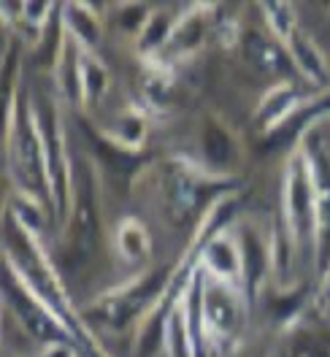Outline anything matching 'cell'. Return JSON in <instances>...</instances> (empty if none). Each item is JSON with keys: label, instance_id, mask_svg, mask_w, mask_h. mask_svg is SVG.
<instances>
[{"label": "cell", "instance_id": "6da1fadb", "mask_svg": "<svg viewBox=\"0 0 330 357\" xmlns=\"http://www.w3.org/2000/svg\"><path fill=\"white\" fill-rule=\"evenodd\" d=\"M308 206H311V190L308 181L301 171H295L290 176V195H287V208H290V220L295 227L306 225L308 220Z\"/></svg>", "mask_w": 330, "mask_h": 357}, {"label": "cell", "instance_id": "7a4b0ae2", "mask_svg": "<svg viewBox=\"0 0 330 357\" xmlns=\"http://www.w3.org/2000/svg\"><path fill=\"white\" fill-rule=\"evenodd\" d=\"M206 263L214 268L220 276L230 279L241 271V263H239V252L236 246L230 244L227 238H220V241H211L209 249H206Z\"/></svg>", "mask_w": 330, "mask_h": 357}, {"label": "cell", "instance_id": "3957f363", "mask_svg": "<svg viewBox=\"0 0 330 357\" xmlns=\"http://www.w3.org/2000/svg\"><path fill=\"white\" fill-rule=\"evenodd\" d=\"M117 244H119V252H122L125 260H138V257H144L147 249H149L147 233H144L135 222H125L122 227H119V238H117Z\"/></svg>", "mask_w": 330, "mask_h": 357}, {"label": "cell", "instance_id": "277c9868", "mask_svg": "<svg viewBox=\"0 0 330 357\" xmlns=\"http://www.w3.org/2000/svg\"><path fill=\"white\" fill-rule=\"evenodd\" d=\"M295 60L301 63V68L306 70L311 79H325V68H322V60L317 57L314 46H308L306 41H295Z\"/></svg>", "mask_w": 330, "mask_h": 357}, {"label": "cell", "instance_id": "5b68a950", "mask_svg": "<svg viewBox=\"0 0 330 357\" xmlns=\"http://www.w3.org/2000/svg\"><path fill=\"white\" fill-rule=\"evenodd\" d=\"M249 52H252V57H255V63L265 70H276V68H282V54L273 49L271 44H263V41H252L249 46Z\"/></svg>", "mask_w": 330, "mask_h": 357}, {"label": "cell", "instance_id": "8992f818", "mask_svg": "<svg viewBox=\"0 0 330 357\" xmlns=\"http://www.w3.org/2000/svg\"><path fill=\"white\" fill-rule=\"evenodd\" d=\"M171 357H190V349H187V328H184V319L181 317H174L171 322Z\"/></svg>", "mask_w": 330, "mask_h": 357}, {"label": "cell", "instance_id": "52a82bcc", "mask_svg": "<svg viewBox=\"0 0 330 357\" xmlns=\"http://www.w3.org/2000/svg\"><path fill=\"white\" fill-rule=\"evenodd\" d=\"M206 303H209V317H214V309H220V301L214 295H209ZM233 319H236V306H233V301H227L225 309H222V331H230L233 328ZM211 325L220 328V319H211Z\"/></svg>", "mask_w": 330, "mask_h": 357}]
</instances>
